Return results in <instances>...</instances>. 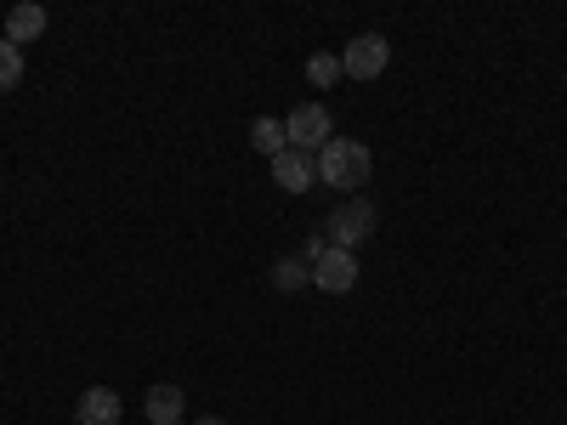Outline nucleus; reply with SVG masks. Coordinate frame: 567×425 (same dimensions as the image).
Here are the masks:
<instances>
[{"mask_svg":"<svg viewBox=\"0 0 567 425\" xmlns=\"http://www.w3.org/2000/svg\"><path fill=\"white\" fill-rule=\"evenodd\" d=\"M369 176H374V154L363 148V142H352V136H336V142L318 154V182L341 187V194H358Z\"/></svg>","mask_w":567,"mask_h":425,"instance_id":"1","label":"nucleus"},{"mask_svg":"<svg viewBox=\"0 0 567 425\" xmlns=\"http://www.w3.org/2000/svg\"><path fill=\"white\" fill-rule=\"evenodd\" d=\"M284 136H290V148L318 159L329 142H336V120H329L323 103H301V108H290V120H284Z\"/></svg>","mask_w":567,"mask_h":425,"instance_id":"2","label":"nucleus"},{"mask_svg":"<svg viewBox=\"0 0 567 425\" xmlns=\"http://www.w3.org/2000/svg\"><path fill=\"white\" fill-rule=\"evenodd\" d=\"M323 227H329L323 239L336 245V250H358V245L369 239V232H374V205H369V199H347V205H341L336 216H329Z\"/></svg>","mask_w":567,"mask_h":425,"instance_id":"3","label":"nucleus"},{"mask_svg":"<svg viewBox=\"0 0 567 425\" xmlns=\"http://www.w3.org/2000/svg\"><path fill=\"white\" fill-rule=\"evenodd\" d=\"M392 63V45H386V34H358L347 52H341V69L352 74V80H374Z\"/></svg>","mask_w":567,"mask_h":425,"instance_id":"4","label":"nucleus"},{"mask_svg":"<svg viewBox=\"0 0 567 425\" xmlns=\"http://www.w3.org/2000/svg\"><path fill=\"white\" fill-rule=\"evenodd\" d=\"M312 283H318L323 296H347L352 283H358V256H352V250H336V245H329V250H323V256L312 261Z\"/></svg>","mask_w":567,"mask_h":425,"instance_id":"5","label":"nucleus"},{"mask_svg":"<svg viewBox=\"0 0 567 425\" xmlns=\"http://www.w3.org/2000/svg\"><path fill=\"white\" fill-rule=\"evenodd\" d=\"M272 182L284 187V194H307V187L318 182V159L301 154V148H284V154L272 159Z\"/></svg>","mask_w":567,"mask_h":425,"instance_id":"6","label":"nucleus"},{"mask_svg":"<svg viewBox=\"0 0 567 425\" xmlns=\"http://www.w3.org/2000/svg\"><path fill=\"white\" fill-rule=\"evenodd\" d=\"M120 414H125V403H120L114 386H85L80 403H74V419L80 425H120Z\"/></svg>","mask_w":567,"mask_h":425,"instance_id":"7","label":"nucleus"},{"mask_svg":"<svg viewBox=\"0 0 567 425\" xmlns=\"http://www.w3.org/2000/svg\"><path fill=\"white\" fill-rule=\"evenodd\" d=\"M148 425H182V414H187V397H182V386H148Z\"/></svg>","mask_w":567,"mask_h":425,"instance_id":"8","label":"nucleus"},{"mask_svg":"<svg viewBox=\"0 0 567 425\" xmlns=\"http://www.w3.org/2000/svg\"><path fill=\"white\" fill-rule=\"evenodd\" d=\"M40 34H45V7L23 0V7L7 12V40H12V45H29V40H40Z\"/></svg>","mask_w":567,"mask_h":425,"instance_id":"9","label":"nucleus"},{"mask_svg":"<svg viewBox=\"0 0 567 425\" xmlns=\"http://www.w3.org/2000/svg\"><path fill=\"white\" fill-rule=\"evenodd\" d=\"M301 283H312V267H307L301 256H278V261H272V290L290 296V290H301Z\"/></svg>","mask_w":567,"mask_h":425,"instance_id":"10","label":"nucleus"},{"mask_svg":"<svg viewBox=\"0 0 567 425\" xmlns=\"http://www.w3.org/2000/svg\"><path fill=\"white\" fill-rule=\"evenodd\" d=\"M250 142H256V154H267V159H278L284 148H290V136H284V120H256V125H250Z\"/></svg>","mask_w":567,"mask_h":425,"instance_id":"11","label":"nucleus"},{"mask_svg":"<svg viewBox=\"0 0 567 425\" xmlns=\"http://www.w3.org/2000/svg\"><path fill=\"white\" fill-rule=\"evenodd\" d=\"M341 74H347V69H341V58H329V52H312V58H307V80H312L318 91H329Z\"/></svg>","mask_w":567,"mask_h":425,"instance_id":"12","label":"nucleus"},{"mask_svg":"<svg viewBox=\"0 0 567 425\" xmlns=\"http://www.w3.org/2000/svg\"><path fill=\"white\" fill-rule=\"evenodd\" d=\"M18 80H23V45H12L0 34V91H12Z\"/></svg>","mask_w":567,"mask_h":425,"instance_id":"13","label":"nucleus"},{"mask_svg":"<svg viewBox=\"0 0 567 425\" xmlns=\"http://www.w3.org/2000/svg\"><path fill=\"white\" fill-rule=\"evenodd\" d=\"M194 425H227V419H216V414H205V419H194Z\"/></svg>","mask_w":567,"mask_h":425,"instance_id":"14","label":"nucleus"}]
</instances>
